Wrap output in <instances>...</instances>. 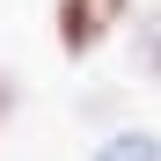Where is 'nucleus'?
I'll list each match as a JSON object with an SVG mask.
<instances>
[{
  "mask_svg": "<svg viewBox=\"0 0 161 161\" xmlns=\"http://www.w3.org/2000/svg\"><path fill=\"white\" fill-rule=\"evenodd\" d=\"M117 22H125V0H59V8H51V30H59L66 59H88Z\"/></svg>",
  "mask_w": 161,
  "mask_h": 161,
  "instance_id": "nucleus-1",
  "label": "nucleus"
}]
</instances>
